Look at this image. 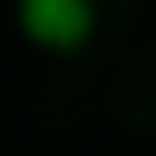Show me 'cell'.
I'll list each match as a JSON object with an SVG mask.
<instances>
[{"mask_svg": "<svg viewBox=\"0 0 156 156\" xmlns=\"http://www.w3.org/2000/svg\"><path fill=\"white\" fill-rule=\"evenodd\" d=\"M25 44L50 50V56H75L94 37V0H12Z\"/></svg>", "mask_w": 156, "mask_h": 156, "instance_id": "obj_1", "label": "cell"}]
</instances>
